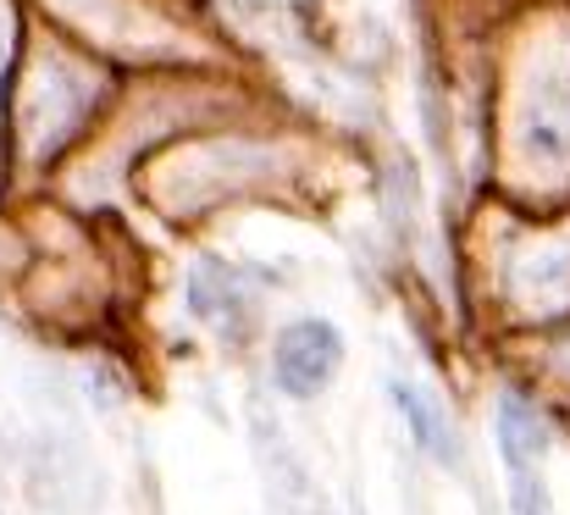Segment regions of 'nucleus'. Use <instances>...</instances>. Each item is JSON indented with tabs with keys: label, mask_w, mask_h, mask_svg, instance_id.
Here are the masks:
<instances>
[{
	"label": "nucleus",
	"mask_w": 570,
	"mask_h": 515,
	"mask_svg": "<svg viewBox=\"0 0 570 515\" xmlns=\"http://www.w3.org/2000/svg\"><path fill=\"white\" fill-rule=\"evenodd\" d=\"M344 366V339L333 322H294L277 333V349H272V377L288 399H316Z\"/></svg>",
	"instance_id": "nucleus-1"
},
{
	"label": "nucleus",
	"mask_w": 570,
	"mask_h": 515,
	"mask_svg": "<svg viewBox=\"0 0 570 515\" xmlns=\"http://www.w3.org/2000/svg\"><path fill=\"white\" fill-rule=\"evenodd\" d=\"M499 449H504V466L510 472H538V460L549 449V427L532 410V399H521V393H504L499 399Z\"/></svg>",
	"instance_id": "nucleus-2"
},
{
	"label": "nucleus",
	"mask_w": 570,
	"mask_h": 515,
	"mask_svg": "<svg viewBox=\"0 0 570 515\" xmlns=\"http://www.w3.org/2000/svg\"><path fill=\"white\" fill-rule=\"evenodd\" d=\"M393 399H399V410H404V427H410V438H415V444H421L432 460L454 466L460 444H454V421L443 416V405H438L426 388H415V382H393Z\"/></svg>",
	"instance_id": "nucleus-3"
}]
</instances>
